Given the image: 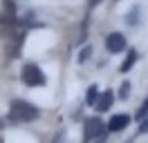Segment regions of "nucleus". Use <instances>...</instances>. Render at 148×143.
<instances>
[{"label":"nucleus","mask_w":148,"mask_h":143,"mask_svg":"<svg viewBox=\"0 0 148 143\" xmlns=\"http://www.w3.org/2000/svg\"><path fill=\"white\" fill-rule=\"evenodd\" d=\"M38 107L27 101H14L9 107V121L11 123H32L38 118Z\"/></svg>","instance_id":"1"},{"label":"nucleus","mask_w":148,"mask_h":143,"mask_svg":"<svg viewBox=\"0 0 148 143\" xmlns=\"http://www.w3.org/2000/svg\"><path fill=\"white\" fill-rule=\"evenodd\" d=\"M23 80H25V85L29 87H38V85H45V74L43 69L38 67V65H25V69H23Z\"/></svg>","instance_id":"2"},{"label":"nucleus","mask_w":148,"mask_h":143,"mask_svg":"<svg viewBox=\"0 0 148 143\" xmlns=\"http://www.w3.org/2000/svg\"><path fill=\"white\" fill-rule=\"evenodd\" d=\"M101 134H103V123L99 118H88V121H85V134H83L85 141L101 139Z\"/></svg>","instance_id":"3"},{"label":"nucleus","mask_w":148,"mask_h":143,"mask_svg":"<svg viewBox=\"0 0 148 143\" xmlns=\"http://www.w3.org/2000/svg\"><path fill=\"white\" fill-rule=\"evenodd\" d=\"M106 47H108V52H110V54L123 52V49H126V38H123V34H119V31L110 34L108 38H106Z\"/></svg>","instance_id":"4"},{"label":"nucleus","mask_w":148,"mask_h":143,"mask_svg":"<svg viewBox=\"0 0 148 143\" xmlns=\"http://www.w3.org/2000/svg\"><path fill=\"white\" fill-rule=\"evenodd\" d=\"M128 123H130V116L128 114H117V116H112V118H110L108 130H110V132H121Z\"/></svg>","instance_id":"5"},{"label":"nucleus","mask_w":148,"mask_h":143,"mask_svg":"<svg viewBox=\"0 0 148 143\" xmlns=\"http://www.w3.org/2000/svg\"><path fill=\"white\" fill-rule=\"evenodd\" d=\"M112 101H114V94L108 89V92H103L101 96L97 98V103H94V105H97V110H99V112H106V110H110Z\"/></svg>","instance_id":"6"},{"label":"nucleus","mask_w":148,"mask_h":143,"mask_svg":"<svg viewBox=\"0 0 148 143\" xmlns=\"http://www.w3.org/2000/svg\"><path fill=\"white\" fill-rule=\"evenodd\" d=\"M135 61H137V52H135V49H130V52H128V58L121 63V72H128L130 67L135 65Z\"/></svg>","instance_id":"7"},{"label":"nucleus","mask_w":148,"mask_h":143,"mask_svg":"<svg viewBox=\"0 0 148 143\" xmlns=\"http://www.w3.org/2000/svg\"><path fill=\"white\" fill-rule=\"evenodd\" d=\"M97 98H99V87H97V85L88 87V96H85V103H88V105H94V103H97Z\"/></svg>","instance_id":"8"},{"label":"nucleus","mask_w":148,"mask_h":143,"mask_svg":"<svg viewBox=\"0 0 148 143\" xmlns=\"http://www.w3.org/2000/svg\"><path fill=\"white\" fill-rule=\"evenodd\" d=\"M144 116H148V98L141 103V107L137 110V118H144Z\"/></svg>","instance_id":"9"},{"label":"nucleus","mask_w":148,"mask_h":143,"mask_svg":"<svg viewBox=\"0 0 148 143\" xmlns=\"http://www.w3.org/2000/svg\"><path fill=\"white\" fill-rule=\"evenodd\" d=\"M130 94V83H123V85H121V92H119V96L121 98H126Z\"/></svg>","instance_id":"10"},{"label":"nucleus","mask_w":148,"mask_h":143,"mask_svg":"<svg viewBox=\"0 0 148 143\" xmlns=\"http://www.w3.org/2000/svg\"><path fill=\"white\" fill-rule=\"evenodd\" d=\"M139 132H148V118H146V121H141V125H139Z\"/></svg>","instance_id":"11"},{"label":"nucleus","mask_w":148,"mask_h":143,"mask_svg":"<svg viewBox=\"0 0 148 143\" xmlns=\"http://www.w3.org/2000/svg\"><path fill=\"white\" fill-rule=\"evenodd\" d=\"M90 52H92V49H90V47H85V49H83V54H81V61H85V58H88V54H90Z\"/></svg>","instance_id":"12"},{"label":"nucleus","mask_w":148,"mask_h":143,"mask_svg":"<svg viewBox=\"0 0 148 143\" xmlns=\"http://www.w3.org/2000/svg\"><path fill=\"white\" fill-rule=\"evenodd\" d=\"M99 2H101V0H88V5H90V7H97Z\"/></svg>","instance_id":"13"},{"label":"nucleus","mask_w":148,"mask_h":143,"mask_svg":"<svg viewBox=\"0 0 148 143\" xmlns=\"http://www.w3.org/2000/svg\"><path fill=\"white\" fill-rule=\"evenodd\" d=\"M2 127H5V121H2V118H0V130H2Z\"/></svg>","instance_id":"14"}]
</instances>
